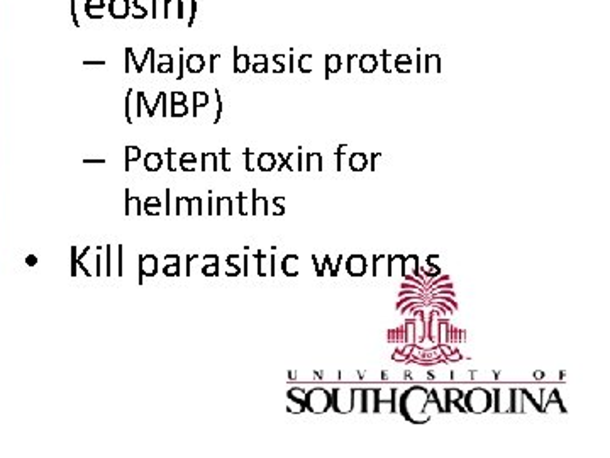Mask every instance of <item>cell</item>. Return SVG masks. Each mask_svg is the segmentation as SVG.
I'll list each match as a JSON object with an SVG mask.
<instances>
[{
  "mask_svg": "<svg viewBox=\"0 0 610 458\" xmlns=\"http://www.w3.org/2000/svg\"><path fill=\"white\" fill-rule=\"evenodd\" d=\"M429 399V389L424 386H412L400 392L398 412L410 423H426L429 416L426 414V404Z\"/></svg>",
  "mask_w": 610,
  "mask_h": 458,
  "instance_id": "6da1fadb",
  "label": "cell"
},
{
  "mask_svg": "<svg viewBox=\"0 0 610 458\" xmlns=\"http://www.w3.org/2000/svg\"><path fill=\"white\" fill-rule=\"evenodd\" d=\"M492 389L485 387H473L470 391H464L463 395V406L466 412L473 414H482V412L492 411Z\"/></svg>",
  "mask_w": 610,
  "mask_h": 458,
  "instance_id": "7a4b0ae2",
  "label": "cell"
},
{
  "mask_svg": "<svg viewBox=\"0 0 610 458\" xmlns=\"http://www.w3.org/2000/svg\"><path fill=\"white\" fill-rule=\"evenodd\" d=\"M331 407V391H326L322 387H316L307 392L305 399V409L314 414H322Z\"/></svg>",
  "mask_w": 610,
  "mask_h": 458,
  "instance_id": "3957f363",
  "label": "cell"
},
{
  "mask_svg": "<svg viewBox=\"0 0 610 458\" xmlns=\"http://www.w3.org/2000/svg\"><path fill=\"white\" fill-rule=\"evenodd\" d=\"M331 407L339 414L351 412V387H339L331 391Z\"/></svg>",
  "mask_w": 610,
  "mask_h": 458,
  "instance_id": "277c9868",
  "label": "cell"
},
{
  "mask_svg": "<svg viewBox=\"0 0 610 458\" xmlns=\"http://www.w3.org/2000/svg\"><path fill=\"white\" fill-rule=\"evenodd\" d=\"M492 411L494 412H508L510 409V389L495 387L492 389Z\"/></svg>",
  "mask_w": 610,
  "mask_h": 458,
  "instance_id": "5b68a950",
  "label": "cell"
},
{
  "mask_svg": "<svg viewBox=\"0 0 610 458\" xmlns=\"http://www.w3.org/2000/svg\"><path fill=\"white\" fill-rule=\"evenodd\" d=\"M368 270V262L363 255H351L346 258V271L351 277H363Z\"/></svg>",
  "mask_w": 610,
  "mask_h": 458,
  "instance_id": "8992f818",
  "label": "cell"
},
{
  "mask_svg": "<svg viewBox=\"0 0 610 458\" xmlns=\"http://www.w3.org/2000/svg\"><path fill=\"white\" fill-rule=\"evenodd\" d=\"M419 263H421V260H419L417 255H409V257L403 258V275H409V277H415L417 280L422 282L424 289H426L427 278L422 277V273L419 271ZM403 275H402V277H403Z\"/></svg>",
  "mask_w": 610,
  "mask_h": 458,
  "instance_id": "52a82bcc",
  "label": "cell"
},
{
  "mask_svg": "<svg viewBox=\"0 0 610 458\" xmlns=\"http://www.w3.org/2000/svg\"><path fill=\"white\" fill-rule=\"evenodd\" d=\"M543 412L544 414H564V412H566V407H564V404H563V400H561V397H559V391H557L556 387H553V391H551V395H549V399H548V402L544 404V407H543Z\"/></svg>",
  "mask_w": 610,
  "mask_h": 458,
  "instance_id": "ba28073f",
  "label": "cell"
},
{
  "mask_svg": "<svg viewBox=\"0 0 610 458\" xmlns=\"http://www.w3.org/2000/svg\"><path fill=\"white\" fill-rule=\"evenodd\" d=\"M371 275L373 277H388V257L387 255L371 257Z\"/></svg>",
  "mask_w": 610,
  "mask_h": 458,
  "instance_id": "9c48e42d",
  "label": "cell"
},
{
  "mask_svg": "<svg viewBox=\"0 0 610 458\" xmlns=\"http://www.w3.org/2000/svg\"><path fill=\"white\" fill-rule=\"evenodd\" d=\"M109 12L114 19H126L129 14V2L127 0H111Z\"/></svg>",
  "mask_w": 610,
  "mask_h": 458,
  "instance_id": "30bf717a",
  "label": "cell"
},
{
  "mask_svg": "<svg viewBox=\"0 0 610 458\" xmlns=\"http://www.w3.org/2000/svg\"><path fill=\"white\" fill-rule=\"evenodd\" d=\"M403 255H390L388 257V277L402 278L403 275Z\"/></svg>",
  "mask_w": 610,
  "mask_h": 458,
  "instance_id": "8fae6325",
  "label": "cell"
},
{
  "mask_svg": "<svg viewBox=\"0 0 610 458\" xmlns=\"http://www.w3.org/2000/svg\"><path fill=\"white\" fill-rule=\"evenodd\" d=\"M522 406H524L522 387H510V409H508V412L520 414V412H522Z\"/></svg>",
  "mask_w": 610,
  "mask_h": 458,
  "instance_id": "7c38bea8",
  "label": "cell"
},
{
  "mask_svg": "<svg viewBox=\"0 0 610 458\" xmlns=\"http://www.w3.org/2000/svg\"><path fill=\"white\" fill-rule=\"evenodd\" d=\"M370 160L365 153H353V155L347 156V167H349L353 172H363L366 167H368Z\"/></svg>",
  "mask_w": 610,
  "mask_h": 458,
  "instance_id": "4fadbf2b",
  "label": "cell"
},
{
  "mask_svg": "<svg viewBox=\"0 0 610 458\" xmlns=\"http://www.w3.org/2000/svg\"><path fill=\"white\" fill-rule=\"evenodd\" d=\"M281 271L286 277H297L298 275V257L297 255H286L281 260Z\"/></svg>",
  "mask_w": 610,
  "mask_h": 458,
  "instance_id": "5bb4252c",
  "label": "cell"
},
{
  "mask_svg": "<svg viewBox=\"0 0 610 458\" xmlns=\"http://www.w3.org/2000/svg\"><path fill=\"white\" fill-rule=\"evenodd\" d=\"M497 377H499V372L495 370H471V382L490 384L497 382Z\"/></svg>",
  "mask_w": 610,
  "mask_h": 458,
  "instance_id": "9a60e30c",
  "label": "cell"
},
{
  "mask_svg": "<svg viewBox=\"0 0 610 458\" xmlns=\"http://www.w3.org/2000/svg\"><path fill=\"white\" fill-rule=\"evenodd\" d=\"M363 400H365V387H351V411L363 412Z\"/></svg>",
  "mask_w": 610,
  "mask_h": 458,
  "instance_id": "2e32d148",
  "label": "cell"
},
{
  "mask_svg": "<svg viewBox=\"0 0 610 458\" xmlns=\"http://www.w3.org/2000/svg\"><path fill=\"white\" fill-rule=\"evenodd\" d=\"M139 270H141V275L153 277V275H156V270H158V262H156V258L153 257V255H149V257H143L141 258Z\"/></svg>",
  "mask_w": 610,
  "mask_h": 458,
  "instance_id": "e0dca14e",
  "label": "cell"
},
{
  "mask_svg": "<svg viewBox=\"0 0 610 458\" xmlns=\"http://www.w3.org/2000/svg\"><path fill=\"white\" fill-rule=\"evenodd\" d=\"M375 407H377V387H365L363 412H375Z\"/></svg>",
  "mask_w": 610,
  "mask_h": 458,
  "instance_id": "ac0fdd59",
  "label": "cell"
},
{
  "mask_svg": "<svg viewBox=\"0 0 610 458\" xmlns=\"http://www.w3.org/2000/svg\"><path fill=\"white\" fill-rule=\"evenodd\" d=\"M305 167H304V170H307V172H312V170H316V172H322V170H324V161H322V155L321 153H309V155L305 156Z\"/></svg>",
  "mask_w": 610,
  "mask_h": 458,
  "instance_id": "d6986e66",
  "label": "cell"
},
{
  "mask_svg": "<svg viewBox=\"0 0 610 458\" xmlns=\"http://www.w3.org/2000/svg\"><path fill=\"white\" fill-rule=\"evenodd\" d=\"M342 60L339 55H327L326 56V80H329V76L333 73H339L341 70Z\"/></svg>",
  "mask_w": 610,
  "mask_h": 458,
  "instance_id": "ffe728a7",
  "label": "cell"
},
{
  "mask_svg": "<svg viewBox=\"0 0 610 458\" xmlns=\"http://www.w3.org/2000/svg\"><path fill=\"white\" fill-rule=\"evenodd\" d=\"M251 68L249 65V55H239L237 48H234V71L236 73H246Z\"/></svg>",
  "mask_w": 610,
  "mask_h": 458,
  "instance_id": "44dd1931",
  "label": "cell"
},
{
  "mask_svg": "<svg viewBox=\"0 0 610 458\" xmlns=\"http://www.w3.org/2000/svg\"><path fill=\"white\" fill-rule=\"evenodd\" d=\"M432 70H434L436 73H441V58H439V55H426L424 56L422 71L429 73Z\"/></svg>",
  "mask_w": 610,
  "mask_h": 458,
  "instance_id": "7402d4cb",
  "label": "cell"
},
{
  "mask_svg": "<svg viewBox=\"0 0 610 458\" xmlns=\"http://www.w3.org/2000/svg\"><path fill=\"white\" fill-rule=\"evenodd\" d=\"M378 68V58L375 55H363L359 58V70L363 73H373Z\"/></svg>",
  "mask_w": 610,
  "mask_h": 458,
  "instance_id": "603a6c76",
  "label": "cell"
},
{
  "mask_svg": "<svg viewBox=\"0 0 610 458\" xmlns=\"http://www.w3.org/2000/svg\"><path fill=\"white\" fill-rule=\"evenodd\" d=\"M275 167H277V156L272 153H261L258 156V168L261 172H272Z\"/></svg>",
  "mask_w": 610,
  "mask_h": 458,
  "instance_id": "cb8c5ba5",
  "label": "cell"
},
{
  "mask_svg": "<svg viewBox=\"0 0 610 458\" xmlns=\"http://www.w3.org/2000/svg\"><path fill=\"white\" fill-rule=\"evenodd\" d=\"M205 68V60L202 55H190L187 58V71L200 73Z\"/></svg>",
  "mask_w": 610,
  "mask_h": 458,
  "instance_id": "d4e9b609",
  "label": "cell"
},
{
  "mask_svg": "<svg viewBox=\"0 0 610 458\" xmlns=\"http://www.w3.org/2000/svg\"><path fill=\"white\" fill-rule=\"evenodd\" d=\"M429 392L432 394V397H434V399H436V402H438V406H439V409H441V412H447V395H446V387H432Z\"/></svg>",
  "mask_w": 610,
  "mask_h": 458,
  "instance_id": "484cf974",
  "label": "cell"
},
{
  "mask_svg": "<svg viewBox=\"0 0 610 458\" xmlns=\"http://www.w3.org/2000/svg\"><path fill=\"white\" fill-rule=\"evenodd\" d=\"M161 165H163V158L158 153H148L146 158H144V167H146L148 172H156V170L161 168Z\"/></svg>",
  "mask_w": 610,
  "mask_h": 458,
  "instance_id": "4316f807",
  "label": "cell"
},
{
  "mask_svg": "<svg viewBox=\"0 0 610 458\" xmlns=\"http://www.w3.org/2000/svg\"><path fill=\"white\" fill-rule=\"evenodd\" d=\"M209 104V95L205 92H195L193 94V116H199V109Z\"/></svg>",
  "mask_w": 610,
  "mask_h": 458,
  "instance_id": "83f0119b",
  "label": "cell"
},
{
  "mask_svg": "<svg viewBox=\"0 0 610 458\" xmlns=\"http://www.w3.org/2000/svg\"><path fill=\"white\" fill-rule=\"evenodd\" d=\"M375 412H380V414H395L397 409L393 406V400H377Z\"/></svg>",
  "mask_w": 610,
  "mask_h": 458,
  "instance_id": "f1b7e54d",
  "label": "cell"
},
{
  "mask_svg": "<svg viewBox=\"0 0 610 458\" xmlns=\"http://www.w3.org/2000/svg\"><path fill=\"white\" fill-rule=\"evenodd\" d=\"M161 63L156 66V71L160 73H173V56L171 55H160Z\"/></svg>",
  "mask_w": 610,
  "mask_h": 458,
  "instance_id": "f546056e",
  "label": "cell"
},
{
  "mask_svg": "<svg viewBox=\"0 0 610 458\" xmlns=\"http://www.w3.org/2000/svg\"><path fill=\"white\" fill-rule=\"evenodd\" d=\"M339 382L359 384V382H361V374H359V370H354V372H339Z\"/></svg>",
  "mask_w": 610,
  "mask_h": 458,
  "instance_id": "4dcf8cb0",
  "label": "cell"
},
{
  "mask_svg": "<svg viewBox=\"0 0 610 458\" xmlns=\"http://www.w3.org/2000/svg\"><path fill=\"white\" fill-rule=\"evenodd\" d=\"M446 395H447V409H449V404H451V402H458V400H463L464 391H463V389H458V387H446Z\"/></svg>",
  "mask_w": 610,
  "mask_h": 458,
  "instance_id": "1f68e13d",
  "label": "cell"
},
{
  "mask_svg": "<svg viewBox=\"0 0 610 458\" xmlns=\"http://www.w3.org/2000/svg\"><path fill=\"white\" fill-rule=\"evenodd\" d=\"M141 156V149L137 146H127L126 148V170H129L132 161H137Z\"/></svg>",
  "mask_w": 610,
  "mask_h": 458,
  "instance_id": "d6a6232c",
  "label": "cell"
},
{
  "mask_svg": "<svg viewBox=\"0 0 610 458\" xmlns=\"http://www.w3.org/2000/svg\"><path fill=\"white\" fill-rule=\"evenodd\" d=\"M193 163H197V160H195V156H193V155H190V153H185V155H181V158H180V168L183 170V172H193Z\"/></svg>",
  "mask_w": 610,
  "mask_h": 458,
  "instance_id": "836d02e7",
  "label": "cell"
},
{
  "mask_svg": "<svg viewBox=\"0 0 610 458\" xmlns=\"http://www.w3.org/2000/svg\"><path fill=\"white\" fill-rule=\"evenodd\" d=\"M393 391L395 387L391 386L377 387V400H391L393 399Z\"/></svg>",
  "mask_w": 610,
  "mask_h": 458,
  "instance_id": "e575fe53",
  "label": "cell"
},
{
  "mask_svg": "<svg viewBox=\"0 0 610 458\" xmlns=\"http://www.w3.org/2000/svg\"><path fill=\"white\" fill-rule=\"evenodd\" d=\"M286 397H288V399H293V400H298V402L304 404V406H305L307 392H305L302 387H293V389H290V391H288Z\"/></svg>",
  "mask_w": 610,
  "mask_h": 458,
  "instance_id": "d590c367",
  "label": "cell"
},
{
  "mask_svg": "<svg viewBox=\"0 0 610 458\" xmlns=\"http://www.w3.org/2000/svg\"><path fill=\"white\" fill-rule=\"evenodd\" d=\"M359 374H361V382H370V384L383 382L382 372H365V370H359Z\"/></svg>",
  "mask_w": 610,
  "mask_h": 458,
  "instance_id": "8d00e7d4",
  "label": "cell"
},
{
  "mask_svg": "<svg viewBox=\"0 0 610 458\" xmlns=\"http://www.w3.org/2000/svg\"><path fill=\"white\" fill-rule=\"evenodd\" d=\"M451 382H471V370H466V372H458V370H451Z\"/></svg>",
  "mask_w": 610,
  "mask_h": 458,
  "instance_id": "74e56055",
  "label": "cell"
},
{
  "mask_svg": "<svg viewBox=\"0 0 610 458\" xmlns=\"http://www.w3.org/2000/svg\"><path fill=\"white\" fill-rule=\"evenodd\" d=\"M312 262L316 265V271L319 277L324 275V270H326V255H314L312 257Z\"/></svg>",
  "mask_w": 610,
  "mask_h": 458,
  "instance_id": "f35d334b",
  "label": "cell"
},
{
  "mask_svg": "<svg viewBox=\"0 0 610 458\" xmlns=\"http://www.w3.org/2000/svg\"><path fill=\"white\" fill-rule=\"evenodd\" d=\"M286 399H288V397H286ZM286 411L293 412V414H300V412L305 411V406H304V404L298 402V400L288 399V406H286Z\"/></svg>",
  "mask_w": 610,
  "mask_h": 458,
  "instance_id": "ab89813d",
  "label": "cell"
},
{
  "mask_svg": "<svg viewBox=\"0 0 610 458\" xmlns=\"http://www.w3.org/2000/svg\"><path fill=\"white\" fill-rule=\"evenodd\" d=\"M310 60H312V55H302L300 58H298V70H300L302 73L312 71V66L307 65V62H310Z\"/></svg>",
  "mask_w": 610,
  "mask_h": 458,
  "instance_id": "60d3db41",
  "label": "cell"
},
{
  "mask_svg": "<svg viewBox=\"0 0 610 458\" xmlns=\"http://www.w3.org/2000/svg\"><path fill=\"white\" fill-rule=\"evenodd\" d=\"M390 62H395V58L390 55L388 51H383L382 53V68H383V71L385 73H390L391 70H393V68L390 66Z\"/></svg>",
  "mask_w": 610,
  "mask_h": 458,
  "instance_id": "b9f144b4",
  "label": "cell"
},
{
  "mask_svg": "<svg viewBox=\"0 0 610 458\" xmlns=\"http://www.w3.org/2000/svg\"><path fill=\"white\" fill-rule=\"evenodd\" d=\"M187 114H188V107L185 104L171 105V116L173 117H181V116H187Z\"/></svg>",
  "mask_w": 610,
  "mask_h": 458,
  "instance_id": "7bdbcfd3",
  "label": "cell"
},
{
  "mask_svg": "<svg viewBox=\"0 0 610 458\" xmlns=\"http://www.w3.org/2000/svg\"><path fill=\"white\" fill-rule=\"evenodd\" d=\"M272 62L277 63V68H275V73H283V71H285L283 55H273V56H272Z\"/></svg>",
  "mask_w": 610,
  "mask_h": 458,
  "instance_id": "ee69618b",
  "label": "cell"
},
{
  "mask_svg": "<svg viewBox=\"0 0 610 458\" xmlns=\"http://www.w3.org/2000/svg\"><path fill=\"white\" fill-rule=\"evenodd\" d=\"M104 7H106V2H104V0H87V3H85V10L104 9Z\"/></svg>",
  "mask_w": 610,
  "mask_h": 458,
  "instance_id": "f6af8a7d",
  "label": "cell"
},
{
  "mask_svg": "<svg viewBox=\"0 0 610 458\" xmlns=\"http://www.w3.org/2000/svg\"><path fill=\"white\" fill-rule=\"evenodd\" d=\"M217 271H219V260L214 262L212 265H205L204 266V275H207V277H212V275H216Z\"/></svg>",
  "mask_w": 610,
  "mask_h": 458,
  "instance_id": "bcb514c9",
  "label": "cell"
},
{
  "mask_svg": "<svg viewBox=\"0 0 610 458\" xmlns=\"http://www.w3.org/2000/svg\"><path fill=\"white\" fill-rule=\"evenodd\" d=\"M187 102V95L183 92H173L171 94V105H176V104H185Z\"/></svg>",
  "mask_w": 610,
  "mask_h": 458,
  "instance_id": "7dc6e473",
  "label": "cell"
},
{
  "mask_svg": "<svg viewBox=\"0 0 610 458\" xmlns=\"http://www.w3.org/2000/svg\"><path fill=\"white\" fill-rule=\"evenodd\" d=\"M178 270H180V258H176L175 263H173L171 266H166V268H165V275H168V277H171V275H178Z\"/></svg>",
  "mask_w": 610,
  "mask_h": 458,
  "instance_id": "c3c4849f",
  "label": "cell"
},
{
  "mask_svg": "<svg viewBox=\"0 0 610 458\" xmlns=\"http://www.w3.org/2000/svg\"><path fill=\"white\" fill-rule=\"evenodd\" d=\"M216 95H217V116H216V121H214V123H219L221 121V116H222V107H224V105H222V99H221V92L217 90L216 88Z\"/></svg>",
  "mask_w": 610,
  "mask_h": 458,
  "instance_id": "681fc988",
  "label": "cell"
},
{
  "mask_svg": "<svg viewBox=\"0 0 610 458\" xmlns=\"http://www.w3.org/2000/svg\"><path fill=\"white\" fill-rule=\"evenodd\" d=\"M393 63H405V65H410V66H414V62H412L410 55H398V56H395V62H393Z\"/></svg>",
  "mask_w": 610,
  "mask_h": 458,
  "instance_id": "f907efd6",
  "label": "cell"
},
{
  "mask_svg": "<svg viewBox=\"0 0 610 458\" xmlns=\"http://www.w3.org/2000/svg\"><path fill=\"white\" fill-rule=\"evenodd\" d=\"M244 156H246V170H248V172H254V167L251 165V156H253L251 149H244Z\"/></svg>",
  "mask_w": 610,
  "mask_h": 458,
  "instance_id": "816d5d0a",
  "label": "cell"
},
{
  "mask_svg": "<svg viewBox=\"0 0 610 458\" xmlns=\"http://www.w3.org/2000/svg\"><path fill=\"white\" fill-rule=\"evenodd\" d=\"M393 66H395V71H398V73H410L412 71L410 65H405V63H393Z\"/></svg>",
  "mask_w": 610,
  "mask_h": 458,
  "instance_id": "f5cc1de1",
  "label": "cell"
},
{
  "mask_svg": "<svg viewBox=\"0 0 610 458\" xmlns=\"http://www.w3.org/2000/svg\"><path fill=\"white\" fill-rule=\"evenodd\" d=\"M251 68H253L254 73H266L268 71V63H256L254 62V65Z\"/></svg>",
  "mask_w": 610,
  "mask_h": 458,
  "instance_id": "db71d44e",
  "label": "cell"
},
{
  "mask_svg": "<svg viewBox=\"0 0 610 458\" xmlns=\"http://www.w3.org/2000/svg\"><path fill=\"white\" fill-rule=\"evenodd\" d=\"M192 3V14H190V21H188V27L193 26V21H195V15H197V0H190Z\"/></svg>",
  "mask_w": 610,
  "mask_h": 458,
  "instance_id": "11a10c76",
  "label": "cell"
},
{
  "mask_svg": "<svg viewBox=\"0 0 610 458\" xmlns=\"http://www.w3.org/2000/svg\"><path fill=\"white\" fill-rule=\"evenodd\" d=\"M391 358H393V360H395V362H405V363H407V362H409V358H407V356H405V355H403V353H402V351H400V348H398V350H397V351H395V353H393V355H391Z\"/></svg>",
  "mask_w": 610,
  "mask_h": 458,
  "instance_id": "9f6ffc18",
  "label": "cell"
},
{
  "mask_svg": "<svg viewBox=\"0 0 610 458\" xmlns=\"http://www.w3.org/2000/svg\"><path fill=\"white\" fill-rule=\"evenodd\" d=\"M71 17H73V22L76 27H80V22L76 19V0H71Z\"/></svg>",
  "mask_w": 610,
  "mask_h": 458,
  "instance_id": "6f0895ef",
  "label": "cell"
},
{
  "mask_svg": "<svg viewBox=\"0 0 610 458\" xmlns=\"http://www.w3.org/2000/svg\"><path fill=\"white\" fill-rule=\"evenodd\" d=\"M254 62L256 63H270V60H268V56H265V55H254Z\"/></svg>",
  "mask_w": 610,
  "mask_h": 458,
  "instance_id": "680465c9",
  "label": "cell"
},
{
  "mask_svg": "<svg viewBox=\"0 0 610 458\" xmlns=\"http://www.w3.org/2000/svg\"><path fill=\"white\" fill-rule=\"evenodd\" d=\"M219 58H221V55H212V58H211V68H209V70H211V73L216 71V60H219Z\"/></svg>",
  "mask_w": 610,
  "mask_h": 458,
  "instance_id": "91938a15",
  "label": "cell"
},
{
  "mask_svg": "<svg viewBox=\"0 0 610 458\" xmlns=\"http://www.w3.org/2000/svg\"><path fill=\"white\" fill-rule=\"evenodd\" d=\"M293 70H295V56L290 55L288 56V71L293 73Z\"/></svg>",
  "mask_w": 610,
  "mask_h": 458,
  "instance_id": "94428289",
  "label": "cell"
},
{
  "mask_svg": "<svg viewBox=\"0 0 610 458\" xmlns=\"http://www.w3.org/2000/svg\"><path fill=\"white\" fill-rule=\"evenodd\" d=\"M176 5H178V19H183V2L181 0H175Z\"/></svg>",
  "mask_w": 610,
  "mask_h": 458,
  "instance_id": "6125c7cd",
  "label": "cell"
},
{
  "mask_svg": "<svg viewBox=\"0 0 610 458\" xmlns=\"http://www.w3.org/2000/svg\"><path fill=\"white\" fill-rule=\"evenodd\" d=\"M107 275H111V248L107 246Z\"/></svg>",
  "mask_w": 610,
  "mask_h": 458,
  "instance_id": "be15d7a7",
  "label": "cell"
},
{
  "mask_svg": "<svg viewBox=\"0 0 610 458\" xmlns=\"http://www.w3.org/2000/svg\"><path fill=\"white\" fill-rule=\"evenodd\" d=\"M422 71V65H421V55H417V73Z\"/></svg>",
  "mask_w": 610,
  "mask_h": 458,
  "instance_id": "e7e4bbea",
  "label": "cell"
},
{
  "mask_svg": "<svg viewBox=\"0 0 610 458\" xmlns=\"http://www.w3.org/2000/svg\"><path fill=\"white\" fill-rule=\"evenodd\" d=\"M83 65H100V66H104L106 62H85Z\"/></svg>",
  "mask_w": 610,
  "mask_h": 458,
  "instance_id": "03108f58",
  "label": "cell"
},
{
  "mask_svg": "<svg viewBox=\"0 0 610 458\" xmlns=\"http://www.w3.org/2000/svg\"><path fill=\"white\" fill-rule=\"evenodd\" d=\"M151 15H153V17H156V15H158V14H156V0H153V14H151Z\"/></svg>",
  "mask_w": 610,
  "mask_h": 458,
  "instance_id": "003e7915",
  "label": "cell"
}]
</instances>
